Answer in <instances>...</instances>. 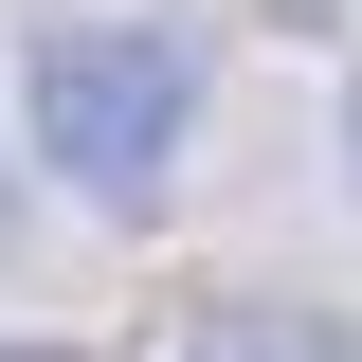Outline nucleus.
I'll use <instances>...</instances> for the list:
<instances>
[{
	"instance_id": "1",
	"label": "nucleus",
	"mask_w": 362,
	"mask_h": 362,
	"mask_svg": "<svg viewBox=\"0 0 362 362\" xmlns=\"http://www.w3.org/2000/svg\"><path fill=\"white\" fill-rule=\"evenodd\" d=\"M18 109H37V163L90 218H145L181 181V127H199V37L181 18H54L37 73H18Z\"/></svg>"
},
{
	"instance_id": "2",
	"label": "nucleus",
	"mask_w": 362,
	"mask_h": 362,
	"mask_svg": "<svg viewBox=\"0 0 362 362\" xmlns=\"http://www.w3.org/2000/svg\"><path fill=\"white\" fill-rule=\"evenodd\" d=\"M0 362H73V344H0Z\"/></svg>"
},
{
	"instance_id": "3",
	"label": "nucleus",
	"mask_w": 362,
	"mask_h": 362,
	"mask_svg": "<svg viewBox=\"0 0 362 362\" xmlns=\"http://www.w3.org/2000/svg\"><path fill=\"white\" fill-rule=\"evenodd\" d=\"M344 163H362V109H344Z\"/></svg>"
},
{
	"instance_id": "4",
	"label": "nucleus",
	"mask_w": 362,
	"mask_h": 362,
	"mask_svg": "<svg viewBox=\"0 0 362 362\" xmlns=\"http://www.w3.org/2000/svg\"><path fill=\"white\" fill-rule=\"evenodd\" d=\"M0 218H18V181H0Z\"/></svg>"
}]
</instances>
